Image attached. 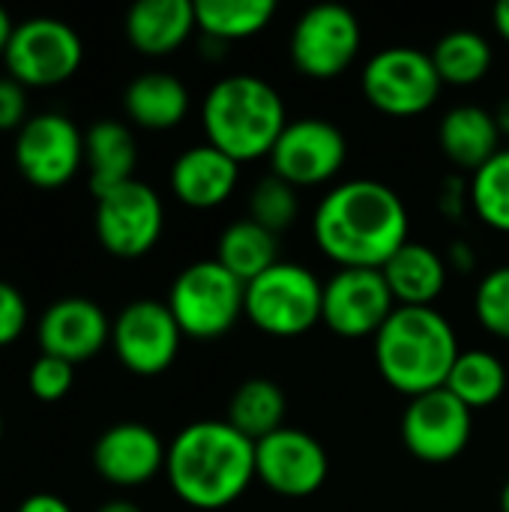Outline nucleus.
Wrapping results in <instances>:
<instances>
[{"instance_id": "f257e3e1", "label": "nucleus", "mask_w": 509, "mask_h": 512, "mask_svg": "<svg viewBox=\"0 0 509 512\" xmlns=\"http://www.w3.org/2000/svg\"><path fill=\"white\" fill-rule=\"evenodd\" d=\"M408 207L381 180L357 177L333 186L312 219L318 249L339 267L381 270L408 243Z\"/></svg>"}, {"instance_id": "f03ea898", "label": "nucleus", "mask_w": 509, "mask_h": 512, "mask_svg": "<svg viewBox=\"0 0 509 512\" xmlns=\"http://www.w3.org/2000/svg\"><path fill=\"white\" fill-rule=\"evenodd\" d=\"M165 477L192 510L231 507L255 480V441L228 420H198L180 429L168 447Z\"/></svg>"}, {"instance_id": "7ed1b4c3", "label": "nucleus", "mask_w": 509, "mask_h": 512, "mask_svg": "<svg viewBox=\"0 0 509 512\" xmlns=\"http://www.w3.org/2000/svg\"><path fill=\"white\" fill-rule=\"evenodd\" d=\"M459 354L456 330L435 306H396L375 336L381 378L408 399L447 387Z\"/></svg>"}, {"instance_id": "20e7f679", "label": "nucleus", "mask_w": 509, "mask_h": 512, "mask_svg": "<svg viewBox=\"0 0 509 512\" xmlns=\"http://www.w3.org/2000/svg\"><path fill=\"white\" fill-rule=\"evenodd\" d=\"M201 123L207 144L237 162H255L273 153L288 117L285 102L270 81L258 75H225L207 90Z\"/></svg>"}, {"instance_id": "39448f33", "label": "nucleus", "mask_w": 509, "mask_h": 512, "mask_svg": "<svg viewBox=\"0 0 509 512\" xmlns=\"http://www.w3.org/2000/svg\"><path fill=\"white\" fill-rule=\"evenodd\" d=\"M165 303L183 336L213 342L240 321L246 306V285L216 258L195 261L177 273Z\"/></svg>"}, {"instance_id": "423d86ee", "label": "nucleus", "mask_w": 509, "mask_h": 512, "mask_svg": "<svg viewBox=\"0 0 509 512\" xmlns=\"http://www.w3.org/2000/svg\"><path fill=\"white\" fill-rule=\"evenodd\" d=\"M324 282L297 261H276L246 285L243 315L267 336L294 339L321 321Z\"/></svg>"}, {"instance_id": "0eeeda50", "label": "nucleus", "mask_w": 509, "mask_h": 512, "mask_svg": "<svg viewBox=\"0 0 509 512\" xmlns=\"http://www.w3.org/2000/svg\"><path fill=\"white\" fill-rule=\"evenodd\" d=\"M360 84L363 96L390 117H417L429 111L444 87L432 54L411 45H390L372 54Z\"/></svg>"}, {"instance_id": "6e6552de", "label": "nucleus", "mask_w": 509, "mask_h": 512, "mask_svg": "<svg viewBox=\"0 0 509 512\" xmlns=\"http://www.w3.org/2000/svg\"><path fill=\"white\" fill-rule=\"evenodd\" d=\"M81 60H84V42L78 30L48 15L18 21L3 54L9 78H15L24 87L63 84L78 72Z\"/></svg>"}, {"instance_id": "1a4fd4ad", "label": "nucleus", "mask_w": 509, "mask_h": 512, "mask_svg": "<svg viewBox=\"0 0 509 512\" xmlns=\"http://www.w3.org/2000/svg\"><path fill=\"white\" fill-rule=\"evenodd\" d=\"M363 27L348 6L321 3L306 9L291 30V60L300 75L315 81L339 78L360 54Z\"/></svg>"}, {"instance_id": "9d476101", "label": "nucleus", "mask_w": 509, "mask_h": 512, "mask_svg": "<svg viewBox=\"0 0 509 512\" xmlns=\"http://www.w3.org/2000/svg\"><path fill=\"white\" fill-rule=\"evenodd\" d=\"M96 237L117 258L147 255L165 228V207L153 186L129 180L96 198Z\"/></svg>"}, {"instance_id": "9b49d317", "label": "nucleus", "mask_w": 509, "mask_h": 512, "mask_svg": "<svg viewBox=\"0 0 509 512\" xmlns=\"http://www.w3.org/2000/svg\"><path fill=\"white\" fill-rule=\"evenodd\" d=\"M15 165L39 189H57L69 183L84 162L81 129L57 111L27 117L15 132Z\"/></svg>"}, {"instance_id": "f8f14e48", "label": "nucleus", "mask_w": 509, "mask_h": 512, "mask_svg": "<svg viewBox=\"0 0 509 512\" xmlns=\"http://www.w3.org/2000/svg\"><path fill=\"white\" fill-rule=\"evenodd\" d=\"M393 312L396 297L381 270L339 267V273L324 282L321 321L342 339H375Z\"/></svg>"}, {"instance_id": "ddd939ff", "label": "nucleus", "mask_w": 509, "mask_h": 512, "mask_svg": "<svg viewBox=\"0 0 509 512\" xmlns=\"http://www.w3.org/2000/svg\"><path fill=\"white\" fill-rule=\"evenodd\" d=\"M345 159H348L345 132L324 117L291 120L282 129V135L270 153L273 174L282 177L285 183H291L294 189L321 186V183L333 180L342 171Z\"/></svg>"}, {"instance_id": "4468645a", "label": "nucleus", "mask_w": 509, "mask_h": 512, "mask_svg": "<svg viewBox=\"0 0 509 512\" xmlns=\"http://www.w3.org/2000/svg\"><path fill=\"white\" fill-rule=\"evenodd\" d=\"M183 330L174 321L168 303L135 300L120 309L111 324V345L117 360L135 375H162L180 351Z\"/></svg>"}, {"instance_id": "2eb2a0df", "label": "nucleus", "mask_w": 509, "mask_h": 512, "mask_svg": "<svg viewBox=\"0 0 509 512\" xmlns=\"http://www.w3.org/2000/svg\"><path fill=\"white\" fill-rule=\"evenodd\" d=\"M471 408L447 387L411 399L402 414V441L408 453L426 465H447L459 459L471 441Z\"/></svg>"}, {"instance_id": "dca6fc26", "label": "nucleus", "mask_w": 509, "mask_h": 512, "mask_svg": "<svg viewBox=\"0 0 509 512\" xmlns=\"http://www.w3.org/2000/svg\"><path fill=\"white\" fill-rule=\"evenodd\" d=\"M327 474V450L303 429L282 426L255 444V480L282 498L315 495L327 483Z\"/></svg>"}, {"instance_id": "f3484780", "label": "nucleus", "mask_w": 509, "mask_h": 512, "mask_svg": "<svg viewBox=\"0 0 509 512\" xmlns=\"http://www.w3.org/2000/svg\"><path fill=\"white\" fill-rule=\"evenodd\" d=\"M168 447L144 423H114L93 444L96 474L117 489H138L165 471Z\"/></svg>"}, {"instance_id": "a211bd4d", "label": "nucleus", "mask_w": 509, "mask_h": 512, "mask_svg": "<svg viewBox=\"0 0 509 512\" xmlns=\"http://www.w3.org/2000/svg\"><path fill=\"white\" fill-rule=\"evenodd\" d=\"M36 339L42 354L75 366L96 357L111 342V321L99 303L87 297H63L42 312Z\"/></svg>"}, {"instance_id": "6ab92c4d", "label": "nucleus", "mask_w": 509, "mask_h": 512, "mask_svg": "<svg viewBox=\"0 0 509 512\" xmlns=\"http://www.w3.org/2000/svg\"><path fill=\"white\" fill-rule=\"evenodd\" d=\"M177 201L195 210H213L225 204L240 183V162L213 144H195L183 150L168 174Z\"/></svg>"}, {"instance_id": "aec40b11", "label": "nucleus", "mask_w": 509, "mask_h": 512, "mask_svg": "<svg viewBox=\"0 0 509 512\" xmlns=\"http://www.w3.org/2000/svg\"><path fill=\"white\" fill-rule=\"evenodd\" d=\"M126 39L147 57H165L177 51L195 24V3L189 0H141L126 12Z\"/></svg>"}, {"instance_id": "412c9836", "label": "nucleus", "mask_w": 509, "mask_h": 512, "mask_svg": "<svg viewBox=\"0 0 509 512\" xmlns=\"http://www.w3.org/2000/svg\"><path fill=\"white\" fill-rule=\"evenodd\" d=\"M438 141L456 168L477 171L501 150V129L492 111L480 105H456L444 114Z\"/></svg>"}, {"instance_id": "4be33fe9", "label": "nucleus", "mask_w": 509, "mask_h": 512, "mask_svg": "<svg viewBox=\"0 0 509 512\" xmlns=\"http://www.w3.org/2000/svg\"><path fill=\"white\" fill-rule=\"evenodd\" d=\"M84 159L90 165V192L99 198L135 180L138 144L126 123L96 120L84 135Z\"/></svg>"}, {"instance_id": "5701e85b", "label": "nucleus", "mask_w": 509, "mask_h": 512, "mask_svg": "<svg viewBox=\"0 0 509 512\" xmlns=\"http://www.w3.org/2000/svg\"><path fill=\"white\" fill-rule=\"evenodd\" d=\"M396 306H432L447 288V261L426 243L408 240L381 267Z\"/></svg>"}, {"instance_id": "b1692460", "label": "nucleus", "mask_w": 509, "mask_h": 512, "mask_svg": "<svg viewBox=\"0 0 509 512\" xmlns=\"http://www.w3.org/2000/svg\"><path fill=\"white\" fill-rule=\"evenodd\" d=\"M123 108L141 129H174L189 114V90L171 72H144L129 81Z\"/></svg>"}, {"instance_id": "393cba45", "label": "nucleus", "mask_w": 509, "mask_h": 512, "mask_svg": "<svg viewBox=\"0 0 509 512\" xmlns=\"http://www.w3.org/2000/svg\"><path fill=\"white\" fill-rule=\"evenodd\" d=\"M216 261L234 273L243 285L258 279L264 270H270L279 261V243L276 234L252 219L231 222L216 243Z\"/></svg>"}, {"instance_id": "a878e982", "label": "nucleus", "mask_w": 509, "mask_h": 512, "mask_svg": "<svg viewBox=\"0 0 509 512\" xmlns=\"http://www.w3.org/2000/svg\"><path fill=\"white\" fill-rule=\"evenodd\" d=\"M285 393L270 378H249L243 381L228 405V423L243 432L249 441H264L267 435L279 432L285 423Z\"/></svg>"}, {"instance_id": "bb28decb", "label": "nucleus", "mask_w": 509, "mask_h": 512, "mask_svg": "<svg viewBox=\"0 0 509 512\" xmlns=\"http://www.w3.org/2000/svg\"><path fill=\"white\" fill-rule=\"evenodd\" d=\"M276 15L273 0H198L195 24L207 39L234 42L261 33Z\"/></svg>"}, {"instance_id": "cd10ccee", "label": "nucleus", "mask_w": 509, "mask_h": 512, "mask_svg": "<svg viewBox=\"0 0 509 512\" xmlns=\"http://www.w3.org/2000/svg\"><path fill=\"white\" fill-rule=\"evenodd\" d=\"M444 84L471 87L483 81L492 69V45L483 33L459 27L444 33L429 51Z\"/></svg>"}, {"instance_id": "c85d7f7f", "label": "nucleus", "mask_w": 509, "mask_h": 512, "mask_svg": "<svg viewBox=\"0 0 509 512\" xmlns=\"http://www.w3.org/2000/svg\"><path fill=\"white\" fill-rule=\"evenodd\" d=\"M447 390L456 399H462L471 411L489 408L507 390V366L492 351H483V348L462 351L447 378Z\"/></svg>"}, {"instance_id": "c756f323", "label": "nucleus", "mask_w": 509, "mask_h": 512, "mask_svg": "<svg viewBox=\"0 0 509 512\" xmlns=\"http://www.w3.org/2000/svg\"><path fill=\"white\" fill-rule=\"evenodd\" d=\"M468 204L483 225L509 234V147H501L483 168L474 171Z\"/></svg>"}, {"instance_id": "7c9ffc66", "label": "nucleus", "mask_w": 509, "mask_h": 512, "mask_svg": "<svg viewBox=\"0 0 509 512\" xmlns=\"http://www.w3.org/2000/svg\"><path fill=\"white\" fill-rule=\"evenodd\" d=\"M297 213H300V201H297V189L291 183H285L276 174L261 177L255 183V189L249 195V219L252 222L279 234L294 225Z\"/></svg>"}, {"instance_id": "2f4dec72", "label": "nucleus", "mask_w": 509, "mask_h": 512, "mask_svg": "<svg viewBox=\"0 0 509 512\" xmlns=\"http://www.w3.org/2000/svg\"><path fill=\"white\" fill-rule=\"evenodd\" d=\"M474 312L480 318V324L509 342V264L489 270L474 294Z\"/></svg>"}, {"instance_id": "473e14b6", "label": "nucleus", "mask_w": 509, "mask_h": 512, "mask_svg": "<svg viewBox=\"0 0 509 512\" xmlns=\"http://www.w3.org/2000/svg\"><path fill=\"white\" fill-rule=\"evenodd\" d=\"M72 381H75V366L60 357H51V354L36 357L27 372V390L42 402L63 399L72 390Z\"/></svg>"}, {"instance_id": "72a5a7b5", "label": "nucleus", "mask_w": 509, "mask_h": 512, "mask_svg": "<svg viewBox=\"0 0 509 512\" xmlns=\"http://www.w3.org/2000/svg\"><path fill=\"white\" fill-rule=\"evenodd\" d=\"M27 327V300L24 294L0 279V348L12 345Z\"/></svg>"}, {"instance_id": "f704fd0d", "label": "nucleus", "mask_w": 509, "mask_h": 512, "mask_svg": "<svg viewBox=\"0 0 509 512\" xmlns=\"http://www.w3.org/2000/svg\"><path fill=\"white\" fill-rule=\"evenodd\" d=\"M27 123V93L15 78H0V132H18Z\"/></svg>"}, {"instance_id": "c9c22d12", "label": "nucleus", "mask_w": 509, "mask_h": 512, "mask_svg": "<svg viewBox=\"0 0 509 512\" xmlns=\"http://www.w3.org/2000/svg\"><path fill=\"white\" fill-rule=\"evenodd\" d=\"M15 512H72V507L60 498V495H51V492H36L30 498H24L18 504Z\"/></svg>"}, {"instance_id": "e433bc0d", "label": "nucleus", "mask_w": 509, "mask_h": 512, "mask_svg": "<svg viewBox=\"0 0 509 512\" xmlns=\"http://www.w3.org/2000/svg\"><path fill=\"white\" fill-rule=\"evenodd\" d=\"M450 264H456L462 270H471L474 267V252H471V246L465 240H459V243L450 246Z\"/></svg>"}, {"instance_id": "4c0bfd02", "label": "nucleus", "mask_w": 509, "mask_h": 512, "mask_svg": "<svg viewBox=\"0 0 509 512\" xmlns=\"http://www.w3.org/2000/svg\"><path fill=\"white\" fill-rule=\"evenodd\" d=\"M492 18H495V30H498V33H501V36L509 42V0H504V3H498V6H495Z\"/></svg>"}, {"instance_id": "58836bf2", "label": "nucleus", "mask_w": 509, "mask_h": 512, "mask_svg": "<svg viewBox=\"0 0 509 512\" xmlns=\"http://www.w3.org/2000/svg\"><path fill=\"white\" fill-rule=\"evenodd\" d=\"M12 30H15V24H12L9 12L0 6V57L6 54V45H9V39H12Z\"/></svg>"}, {"instance_id": "ea45409f", "label": "nucleus", "mask_w": 509, "mask_h": 512, "mask_svg": "<svg viewBox=\"0 0 509 512\" xmlns=\"http://www.w3.org/2000/svg\"><path fill=\"white\" fill-rule=\"evenodd\" d=\"M96 512H144L138 504H132V501H123V498H117V501H108V504H102Z\"/></svg>"}, {"instance_id": "a19ab883", "label": "nucleus", "mask_w": 509, "mask_h": 512, "mask_svg": "<svg viewBox=\"0 0 509 512\" xmlns=\"http://www.w3.org/2000/svg\"><path fill=\"white\" fill-rule=\"evenodd\" d=\"M495 120H498L501 138H509V99H504V102H501V108L495 111Z\"/></svg>"}, {"instance_id": "79ce46f5", "label": "nucleus", "mask_w": 509, "mask_h": 512, "mask_svg": "<svg viewBox=\"0 0 509 512\" xmlns=\"http://www.w3.org/2000/svg\"><path fill=\"white\" fill-rule=\"evenodd\" d=\"M501 512H509V480L507 486H504V492H501Z\"/></svg>"}, {"instance_id": "37998d69", "label": "nucleus", "mask_w": 509, "mask_h": 512, "mask_svg": "<svg viewBox=\"0 0 509 512\" xmlns=\"http://www.w3.org/2000/svg\"><path fill=\"white\" fill-rule=\"evenodd\" d=\"M0 438H3V414H0Z\"/></svg>"}]
</instances>
